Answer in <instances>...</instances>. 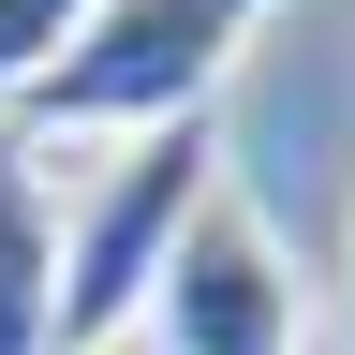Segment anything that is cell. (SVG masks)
<instances>
[{
	"mask_svg": "<svg viewBox=\"0 0 355 355\" xmlns=\"http://www.w3.org/2000/svg\"><path fill=\"white\" fill-rule=\"evenodd\" d=\"M340 355H355V326H340Z\"/></svg>",
	"mask_w": 355,
	"mask_h": 355,
	"instance_id": "8992f818",
	"label": "cell"
},
{
	"mask_svg": "<svg viewBox=\"0 0 355 355\" xmlns=\"http://www.w3.org/2000/svg\"><path fill=\"white\" fill-rule=\"evenodd\" d=\"M207 193H222V119H163V133L104 148L89 207L60 222V355H119L148 326V296H163V266H178Z\"/></svg>",
	"mask_w": 355,
	"mask_h": 355,
	"instance_id": "7a4b0ae2",
	"label": "cell"
},
{
	"mask_svg": "<svg viewBox=\"0 0 355 355\" xmlns=\"http://www.w3.org/2000/svg\"><path fill=\"white\" fill-rule=\"evenodd\" d=\"M0 355H60V207L15 119H0Z\"/></svg>",
	"mask_w": 355,
	"mask_h": 355,
	"instance_id": "277c9868",
	"label": "cell"
},
{
	"mask_svg": "<svg viewBox=\"0 0 355 355\" xmlns=\"http://www.w3.org/2000/svg\"><path fill=\"white\" fill-rule=\"evenodd\" d=\"M266 15H282V0H89L74 44L44 60V89L15 104V133H30V148H60V133H104V148H119V133L207 119Z\"/></svg>",
	"mask_w": 355,
	"mask_h": 355,
	"instance_id": "6da1fadb",
	"label": "cell"
},
{
	"mask_svg": "<svg viewBox=\"0 0 355 355\" xmlns=\"http://www.w3.org/2000/svg\"><path fill=\"white\" fill-rule=\"evenodd\" d=\"M74 15H89V0H0V119L44 89V60L74 44Z\"/></svg>",
	"mask_w": 355,
	"mask_h": 355,
	"instance_id": "5b68a950",
	"label": "cell"
},
{
	"mask_svg": "<svg viewBox=\"0 0 355 355\" xmlns=\"http://www.w3.org/2000/svg\"><path fill=\"white\" fill-rule=\"evenodd\" d=\"M148 355H311V296H296V252L266 237V207L222 178V193L193 207V237H178L148 326H133Z\"/></svg>",
	"mask_w": 355,
	"mask_h": 355,
	"instance_id": "3957f363",
	"label": "cell"
}]
</instances>
